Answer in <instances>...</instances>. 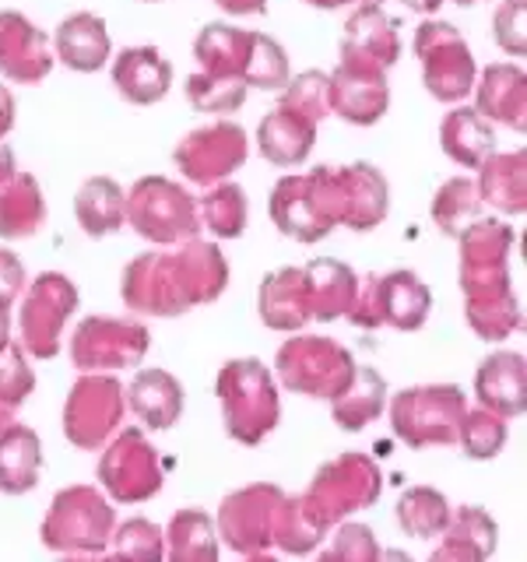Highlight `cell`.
Instances as JSON below:
<instances>
[{
	"instance_id": "6da1fadb",
	"label": "cell",
	"mask_w": 527,
	"mask_h": 562,
	"mask_svg": "<svg viewBox=\"0 0 527 562\" xmlns=\"http://www.w3.org/2000/svg\"><path fill=\"white\" fill-rule=\"evenodd\" d=\"M222 397H225L228 432L239 436L243 443H257V439L274 426L278 401H274L268 373H264L257 362L228 366L222 373Z\"/></svg>"
},
{
	"instance_id": "7a4b0ae2",
	"label": "cell",
	"mask_w": 527,
	"mask_h": 562,
	"mask_svg": "<svg viewBox=\"0 0 527 562\" xmlns=\"http://www.w3.org/2000/svg\"><path fill=\"white\" fill-rule=\"evenodd\" d=\"M461 391L453 386H433V391H408L397 397L394 426L412 447L422 443H447L461 426Z\"/></svg>"
},
{
	"instance_id": "3957f363",
	"label": "cell",
	"mask_w": 527,
	"mask_h": 562,
	"mask_svg": "<svg viewBox=\"0 0 527 562\" xmlns=\"http://www.w3.org/2000/svg\"><path fill=\"white\" fill-rule=\"evenodd\" d=\"M110 509L88 488H70L53 503L46 520V544L53 549H99L110 535Z\"/></svg>"
},
{
	"instance_id": "277c9868",
	"label": "cell",
	"mask_w": 527,
	"mask_h": 562,
	"mask_svg": "<svg viewBox=\"0 0 527 562\" xmlns=\"http://www.w3.org/2000/svg\"><path fill=\"white\" fill-rule=\"evenodd\" d=\"M418 53L426 64V85L439 99H457L471 88V57L464 43L450 32V25H422Z\"/></svg>"
},
{
	"instance_id": "5b68a950",
	"label": "cell",
	"mask_w": 527,
	"mask_h": 562,
	"mask_svg": "<svg viewBox=\"0 0 527 562\" xmlns=\"http://www.w3.org/2000/svg\"><path fill=\"white\" fill-rule=\"evenodd\" d=\"M373 496H377V468H369L362 457H348V461L330 464L313 488L316 527L338 517L341 509H356L359 503H369Z\"/></svg>"
},
{
	"instance_id": "8992f818",
	"label": "cell",
	"mask_w": 527,
	"mask_h": 562,
	"mask_svg": "<svg viewBox=\"0 0 527 562\" xmlns=\"http://www.w3.org/2000/svg\"><path fill=\"white\" fill-rule=\"evenodd\" d=\"M131 211H134V222L141 233L155 236V239H169V236H180L193 228V211H190L187 193L166 180L137 183Z\"/></svg>"
},
{
	"instance_id": "52a82bcc",
	"label": "cell",
	"mask_w": 527,
	"mask_h": 562,
	"mask_svg": "<svg viewBox=\"0 0 527 562\" xmlns=\"http://www.w3.org/2000/svg\"><path fill=\"white\" fill-rule=\"evenodd\" d=\"M281 373L295 391L338 394L348 383V356L330 345H295L281 351Z\"/></svg>"
},
{
	"instance_id": "ba28073f",
	"label": "cell",
	"mask_w": 527,
	"mask_h": 562,
	"mask_svg": "<svg viewBox=\"0 0 527 562\" xmlns=\"http://www.w3.org/2000/svg\"><path fill=\"white\" fill-rule=\"evenodd\" d=\"M123 404L120 391L110 380H85L78 383L75 397H70L67 408V432L75 443L81 447H96L99 439L113 429V422L120 418Z\"/></svg>"
},
{
	"instance_id": "9c48e42d",
	"label": "cell",
	"mask_w": 527,
	"mask_h": 562,
	"mask_svg": "<svg viewBox=\"0 0 527 562\" xmlns=\"http://www.w3.org/2000/svg\"><path fill=\"white\" fill-rule=\"evenodd\" d=\"M102 479L120 499H145L148 492L158 488V468H155L152 447L137 432H127L110 453H105Z\"/></svg>"
},
{
	"instance_id": "30bf717a",
	"label": "cell",
	"mask_w": 527,
	"mask_h": 562,
	"mask_svg": "<svg viewBox=\"0 0 527 562\" xmlns=\"http://www.w3.org/2000/svg\"><path fill=\"white\" fill-rule=\"evenodd\" d=\"M0 70L14 81H40L49 70L46 40L22 14H0Z\"/></svg>"
},
{
	"instance_id": "8fae6325",
	"label": "cell",
	"mask_w": 527,
	"mask_h": 562,
	"mask_svg": "<svg viewBox=\"0 0 527 562\" xmlns=\"http://www.w3.org/2000/svg\"><path fill=\"white\" fill-rule=\"evenodd\" d=\"M246 155L243 131L239 127H208L201 134H193L187 145L180 148V162L193 176V180H215V176L236 169Z\"/></svg>"
},
{
	"instance_id": "7c38bea8",
	"label": "cell",
	"mask_w": 527,
	"mask_h": 562,
	"mask_svg": "<svg viewBox=\"0 0 527 562\" xmlns=\"http://www.w3.org/2000/svg\"><path fill=\"white\" fill-rule=\"evenodd\" d=\"M113 81L131 102H158L169 92V64L158 57V49H123Z\"/></svg>"
},
{
	"instance_id": "4fadbf2b",
	"label": "cell",
	"mask_w": 527,
	"mask_h": 562,
	"mask_svg": "<svg viewBox=\"0 0 527 562\" xmlns=\"http://www.w3.org/2000/svg\"><path fill=\"white\" fill-rule=\"evenodd\" d=\"M271 499H278L274 488H250V492H239L236 499L225 503V514H222V524H225V538L228 544H236V549L250 552L257 544L268 538V517H271Z\"/></svg>"
},
{
	"instance_id": "5bb4252c",
	"label": "cell",
	"mask_w": 527,
	"mask_h": 562,
	"mask_svg": "<svg viewBox=\"0 0 527 562\" xmlns=\"http://www.w3.org/2000/svg\"><path fill=\"white\" fill-rule=\"evenodd\" d=\"M57 49L64 64L75 70H96L102 67L105 53H110V40H105V25L96 14H75L60 22L57 29Z\"/></svg>"
},
{
	"instance_id": "9a60e30c",
	"label": "cell",
	"mask_w": 527,
	"mask_h": 562,
	"mask_svg": "<svg viewBox=\"0 0 527 562\" xmlns=\"http://www.w3.org/2000/svg\"><path fill=\"white\" fill-rule=\"evenodd\" d=\"M310 134H313L310 120L295 116L292 110H278L260 127V151L278 166H295L310 151Z\"/></svg>"
},
{
	"instance_id": "2e32d148",
	"label": "cell",
	"mask_w": 527,
	"mask_h": 562,
	"mask_svg": "<svg viewBox=\"0 0 527 562\" xmlns=\"http://www.w3.org/2000/svg\"><path fill=\"white\" fill-rule=\"evenodd\" d=\"M479 394L489 408L517 415L524 408V362L517 356H496L482 366Z\"/></svg>"
},
{
	"instance_id": "e0dca14e",
	"label": "cell",
	"mask_w": 527,
	"mask_h": 562,
	"mask_svg": "<svg viewBox=\"0 0 527 562\" xmlns=\"http://www.w3.org/2000/svg\"><path fill=\"white\" fill-rule=\"evenodd\" d=\"M134 408L137 415L148 422L155 429H166L172 426L176 418H180V404H183V394H180V383L169 380L166 373H145L134 380Z\"/></svg>"
},
{
	"instance_id": "ac0fdd59",
	"label": "cell",
	"mask_w": 527,
	"mask_h": 562,
	"mask_svg": "<svg viewBox=\"0 0 527 562\" xmlns=\"http://www.w3.org/2000/svg\"><path fill=\"white\" fill-rule=\"evenodd\" d=\"M35 471H40V439L29 429H11L0 439V488L25 492L35 485Z\"/></svg>"
},
{
	"instance_id": "d6986e66",
	"label": "cell",
	"mask_w": 527,
	"mask_h": 562,
	"mask_svg": "<svg viewBox=\"0 0 527 562\" xmlns=\"http://www.w3.org/2000/svg\"><path fill=\"white\" fill-rule=\"evenodd\" d=\"M338 105H341V116L356 120V123L380 120L383 105H386L383 81L377 75H369V70L348 67V75L338 78Z\"/></svg>"
},
{
	"instance_id": "ffe728a7",
	"label": "cell",
	"mask_w": 527,
	"mask_h": 562,
	"mask_svg": "<svg viewBox=\"0 0 527 562\" xmlns=\"http://www.w3.org/2000/svg\"><path fill=\"white\" fill-rule=\"evenodd\" d=\"M141 348H145V341H141L137 330H110V334H99V327L88 324L81 334H78V345H75V359L81 366H99V362H134L141 356Z\"/></svg>"
},
{
	"instance_id": "44dd1931",
	"label": "cell",
	"mask_w": 527,
	"mask_h": 562,
	"mask_svg": "<svg viewBox=\"0 0 527 562\" xmlns=\"http://www.w3.org/2000/svg\"><path fill=\"white\" fill-rule=\"evenodd\" d=\"M482 110L524 127V75L514 67H492L482 81Z\"/></svg>"
},
{
	"instance_id": "7402d4cb",
	"label": "cell",
	"mask_w": 527,
	"mask_h": 562,
	"mask_svg": "<svg viewBox=\"0 0 527 562\" xmlns=\"http://www.w3.org/2000/svg\"><path fill=\"white\" fill-rule=\"evenodd\" d=\"M78 218L85 225V233H92V236L110 233L123 218V193L110 180L85 183L78 193Z\"/></svg>"
},
{
	"instance_id": "603a6c76",
	"label": "cell",
	"mask_w": 527,
	"mask_h": 562,
	"mask_svg": "<svg viewBox=\"0 0 527 562\" xmlns=\"http://www.w3.org/2000/svg\"><path fill=\"white\" fill-rule=\"evenodd\" d=\"M444 145L457 162L479 166L492 151V131L471 110H461L444 123Z\"/></svg>"
},
{
	"instance_id": "cb8c5ba5",
	"label": "cell",
	"mask_w": 527,
	"mask_h": 562,
	"mask_svg": "<svg viewBox=\"0 0 527 562\" xmlns=\"http://www.w3.org/2000/svg\"><path fill=\"white\" fill-rule=\"evenodd\" d=\"M43 222V201H40V187H35L29 176H22L11 190L0 193V233L8 236H22Z\"/></svg>"
},
{
	"instance_id": "d4e9b609",
	"label": "cell",
	"mask_w": 527,
	"mask_h": 562,
	"mask_svg": "<svg viewBox=\"0 0 527 562\" xmlns=\"http://www.w3.org/2000/svg\"><path fill=\"white\" fill-rule=\"evenodd\" d=\"M397 520L408 527L415 538H429L439 535L447 527V503L439 492L429 488H412L408 496L397 506Z\"/></svg>"
},
{
	"instance_id": "484cf974",
	"label": "cell",
	"mask_w": 527,
	"mask_h": 562,
	"mask_svg": "<svg viewBox=\"0 0 527 562\" xmlns=\"http://www.w3.org/2000/svg\"><path fill=\"white\" fill-rule=\"evenodd\" d=\"M172 562H215V541L201 514L172 520Z\"/></svg>"
},
{
	"instance_id": "4316f807",
	"label": "cell",
	"mask_w": 527,
	"mask_h": 562,
	"mask_svg": "<svg viewBox=\"0 0 527 562\" xmlns=\"http://www.w3.org/2000/svg\"><path fill=\"white\" fill-rule=\"evenodd\" d=\"M383 404V380L377 373H362V383L338 404V422L348 429L366 426Z\"/></svg>"
},
{
	"instance_id": "83f0119b",
	"label": "cell",
	"mask_w": 527,
	"mask_h": 562,
	"mask_svg": "<svg viewBox=\"0 0 527 562\" xmlns=\"http://www.w3.org/2000/svg\"><path fill=\"white\" fill-rule=\"evenodd\" d=\"M243 95H246V85H239V81H201V78L190 81V99L204 113L236 110V105L243 102Z\"/></svg>"
},
{
	"instance_id": "f1b7e54d",
	"label": "cell",
	"mask_w": 527,
	"mask_h": 562,
	"mask_svg": "<svg viewBox=\"0 0 527 562\" xmlns=\"http://www.w3.org/2000/svg\"><path fill=\"white\" fill-rule=\"evenodd\" d=\"M461 436H464V447H468L471 457H492L503 447V439H506L503 426L492 415H471L464 422Z\"/></svg>"
},
{
	"instance_id": "f546056e",
	"label": "cell",
	"mask_w": 527,
	"mask_h": 562,
	"mask_svg": "<svg viewBox=\"0 0 527 562\" xmlns=\"http://www.w3.org/2000/svg\"><path fill=\"white\" fill-rule=\"evenodd\" d=\"M29 386H32L29 369H25L22 359H18V351H11L8 366H0V422H4L18 408V404H22Z\"/></svg>"
},
{
	"instance_id": "4dcf8cb0",
	"label": "cell",
	"mask_w": 527,
	"mask_h": 562,
	"mask_svg": "<svg viewBox=\"0 0 527 562\" xmlns=\"http://www.w3.org/2000/svg\"><path fill=\"white\" fill-rule=\"evenodd\" d=\"M489 549H492V524L482 520L479 531H468L461 541L453 538L450 544H444V549L433 555V562H482Z\"/></svg>"
},
{
	"instance_id": "1f68e13d",
	"label": "cell",
	"mask_w": 527,
	"mask_h": 562,
	"mask_svg": "<svg viewBox=\"0 0 527 562\" xmlns=\"http://www.w3.org/2000/svg\"><path fill=\"white\" fill-rule=\"evenodd\" d=\"M120 544L134 562H158L162 559V544H158V531L145 520H131L120 531Z\"/></svg>"
},
{
	"instance_id": "d6a6232c",
	"label": "cell",
	"mask_w": 527,
	"mask_h": 562,
	"mask_svg": "<svg viewBox=\"0 0 527 562\" xmlns=\"http://www.w3.org/2000/svg\"><path fill=\"white\" fill-rule=\"evenodd\" d=\"M208 218L215 222L222 233H239L243 228V193L236 187H222L215 198L208 201Z\"/></svg>"
},
{
	"instance_id": "836d02e7",
	"label": "cell",
	"mask_w": 527,
	"mask_h": 562,
	"mask_svg": "<svg viewBox=\"0 0 527 562\" xmlns=\"http://www.w3.org/2000/svg\"><path fill=\"white\" fill-rule=\"evenodd\" d=\"M496 35L503 49L509 53H524V4L517 0V4H506L496 18Z\"/></svg>"
},
{
	"instance_id": "e575fe53",
	"label": "cell",
	"mask_w": 527,
	"mask_h": 562,
	"mask_svg": "<svg viewBox=\"0 0 527 562\" xmlns=\"http://www.w3.org/2000/svg\"><path fill=\"white\" fill-rule=\"evenodd\" d=\"M341 555L348 562H373L377 559V544L373 538H369L362 527H348V531H341Z\"/></svg>"
},
{
	"instance_id": "d590c367",
	"label": "cell",
	"mask_w": 527,
	"mask_h": 562,
	"mask_svg": "<svg viewBox=\"0 0 527 562\" xmlns=\"http://www.w3.org/2000/svg\"><path fill=\"white\" fill-rule=\"evenodd\" d=\"M14 123V99L8 95V88H0V137L11 131Z\"/></svg>"
},
{
	"instance_id": "8d00e7d4",
	"label": "cell",
	"mask_w": 527,
	"mask_h": 562,
	"mask_svg": "<svg viewBox=\"0 0 527 562\" xmlns=\"http://www.w3.org/2000/svg\"><path fill=\"white\" fill-rule=\"evenodd\" d=\"M11 172H14V155L11 148H0V183H4Z\"/></svg>"
},
{
	"instance_id": "74e56055",
	"label": "cell",
	"mask_w": 527,
	"mask_h": 562,
	"mask_svg": "<svg viewBox=\"0 0 527 562\" xmlns=\"http://www.w3.org/2000/svg\"><path fill=\"white\" fill-rule=\"evenodd\" d=\"M404 4L415 8V11H433V8L439 4V0H404Z\"/></svg>"
},
{
	"instance_id": "f35d334b",
	"label": "cell",
	"mask_w": 527,
	"mask_h": 562,
	"mask_svg": "<svg viewBox=\"0 0 527 562\" xmlns=\"http://www.w3.org/2000/svg\"><path fill=\"white\" fill-rule=\"evenodd\" d=\"M386 562H412V559L401 555V552H386Z\"/></svg>"
},
{
	"instance_id": "ab89813d",
	"label": "cell",
	"mask_w": 527,
	"mask_h": 562,
	"mask_svg": "<svg viewBox=\"0 0 527 562\" xmlns=\"http://www.w3.org/2000/svg\"><path fill=\"white\" fill-rule=\"evenodd\" d=\"M461 4H471V0H461Z\"/></svg>"
},
{
	"instance_id": "60d3db41",
	"label": "cell",
	"mask_w": 527,
	"mask_h": 562,
	"mask_svg": "<svg viewBox=\"0 0 527 562\" xmlns=\"http://www.w3.org/2000/svg\"><path fill=\"white\" fill-rule=\"evenodd\" d=\"M260 562H271V559H260Z\"/></svg>"
},
{
	"instance_id": "b9f144b4",
	"label": "cell",
	"mask_w": 527,
	"mask_h": 562,
	"mask_svg": "<svg viewBox=\"0 0 527 562\" xmlns=\"http://www.w3.org/2000/svg\"><path fill=\"white\" fill-rule=\"evenodd\" d=\"M324 562H334V559H324Z\"/></svg>"
}]
</instances>
